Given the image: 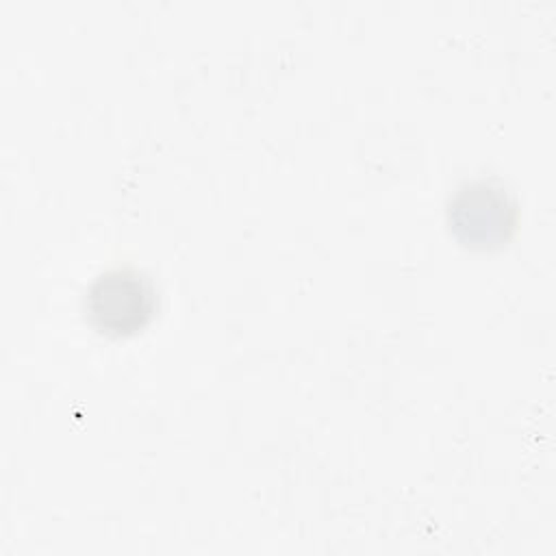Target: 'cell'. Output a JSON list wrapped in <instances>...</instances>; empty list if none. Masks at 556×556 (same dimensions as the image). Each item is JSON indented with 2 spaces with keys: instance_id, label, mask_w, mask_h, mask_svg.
<instances>
[{
  "instance_id": "7a4b0ae2",
  "label": "cell",
  "mask_w": 556,
  "mask_h": 556,
  "mask_svg": "<svg viewBox=\"0 0 556 556\" xmlns=\"http://www.w3.org/2000/svg\"><path fill=\"white\" fill-rule=\"evenodd\" d=\"M452 235L471 250L502 248L517 228V204L495 180L460 185L447 202Z\"/></svg>"
},
{
  "instance_id": "6da1fadb",
  "label": "cell",
  "mask_w": 556,
  "mask_h": 556,
  "mask_svg": "<svg viewBox=\"0 0 556 556\" xmlns=\"http://www.w3.org/2000/svg\"><path fill=\"white\" fill-rule=\"evenodd\" d=\"M156 289L152 280L132 267H115L98 274L85 291L89 324L106 337H132L143 330L156 313Z\"/></svg>"
}]
</instances>
